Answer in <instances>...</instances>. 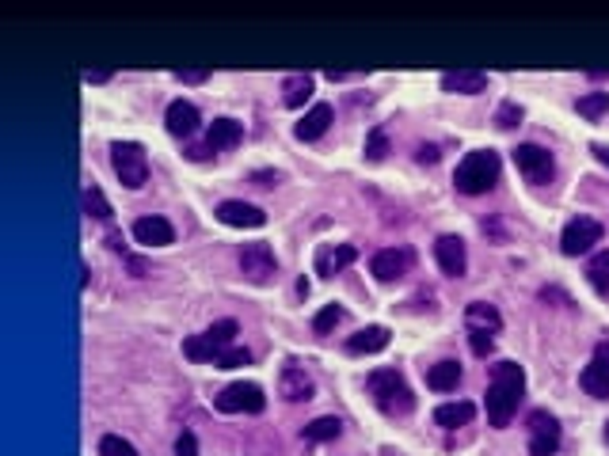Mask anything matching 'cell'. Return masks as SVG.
<instances>
[{
	"label": "cell",
	"instance_id": "obj_1",
	"mask_svg": "<svg viewBox=\"0 0 609 456\" xmlns=\"http://www.w3.org/2000/svg\"><path fill=\"white\" fill-rule=\"evenodd\" d=\"M522 388H526V373L522 365L514 361H499L492 369V384H487V422L502 430V426H510L518 403H522Z\"/></svg>",
	"mask_w": 609,
	"mask_h": 456
},
{
	"label": "cell",
	"instance_id": "obj_2",
	"mask_svg": "<svg viewBox=\"0 0 609 456\" xmlns=\"http://www.w3.org/2000/svg\"><path fill=\"white\" fill-rule=\"evenodd\" d=\"M453 182L461 194H487L499 182V152L492 148H472L468 156L457 164Z\"/></svg>",
	"mask_w": 609,
	"mask_h": 456
},
{
	"label": "cell",
	"instance_id": "obj_3",
	"mask_svg": "<svg viewBox=\"0 0 609 456\" xmlns=\"http://www.w3.org/2000/svg\"><path fill=\"white\" fill-rule=\"evenodd\" d=\"M365 388H370L373 403L385 410V415H407V410L416 407V395H411V388L404 384V376L396 369H373L370 380H365Z\"/></svg>",
	"mask_w": 609,
	"mask_h": 456
},
{
	"label": "cell",
	"instance_id": "obj_4",
	"mask_svg": "<svg viewBox=\"0 0 609 456\" xmlns=\"http://www.w3.org/2000/svg\"><path fill=\"white\" fill-rule=\"evenodd\" d=\"M111 167H115V175L126 190H142L149 182V156L137 141H115L111 145Z\"/></svg>",
	"mask_w": 609,
	"mask_h": 456
},
{
	"label": "cell",
	"instance_id": "obj_5",
	"mask_svg": "<svg viewBox=\"0 0 609 456\" xmlns=\"http://www.w3.org/2000/svg\"><path fill=\"white\" fill-rule=\"evenodd\" d=\"M236 339V319H218L213 327H206L202 334H191L187 342H183V354L191 361H218L228 346Z\"/></svg>",
	"mask_w": 609,
	"mask_h": 456
},
{
	"label": "cell",
	"instance_id": "obj_6",
	"mask_svg": "<svg viewBox=\"0 0 609 456\" xmlns=\"http://www.w3.org/2000/svg\"><path fill=\"white\" fill-rule=\"evenodd\" d=\"M213 407L225 410V415H259V410L267 407V395L259 384H252V380H236V384H228L218 392V400H213Z\"/></svg>",
	"mask_w": 609,
	"mask_h": 456
},
{
	"label": "cell",
	"instance_id": "obj_7",
	"mask_svg": "<svg viewBox=\"0 0 609 456\" xmlns=\"http://www.w3.org/2000/svg\"><path fill=\"white\" fill-rule=\"evenodd\" d=\"M514 167L526 175V182H533V187H545V182H553V152L541 148V145H518L514 148Z\"/></svg>",
	"mask_w": 609,
	"mask_h": 456
},
{
	"label": "cell",
	"instance_id": "obj_8",
	"mask_svg": "<svg viewBox=\"0 0 609 456\" xmlns=\"http://www.w3.org/2000/svg\"><path fill=\"white\" fill-rule=\"evenodd\" d=\"M594 243H602V224L594 217H575L563 224V236H560V251L563 255H587Z\"/></svg>",
	"mask_w": 609,
	"mask_h": 456
},
{
	"label": "cell",
	"instance_id": "obj_9",
	"mask_svg": "<svg viewBox=\"0 0 609 456\" xmlns=\"http://www.w3.org/2000/svg\"><path fill=\"white\" fill-rule=\"evenodd\" d=\"M560 449V422L548 410L529 415V456H553Z\"/></svg>",
	"mask_w": 609,
	"mask_h": 456
},
{
	"label": "cell",
	"instance_id": "obj_10",
	"mask_svg": "<svg viewBox=\"0 0 609 456\" xmlns=\"http://www.w3.org/2000/svg\"><path fill=\"white\" fill-rule=\"evenodd\" d=\"M240 270H244V278L255 282V285L270 282V274L279 270L270 243H244V248H240Z\"/></svg>",
	"mask_w": 609,
	"mask_h": 456
},
{
	"label": "cell",
	"instance_id": "obj_11",
	"mask_svg": "<svg viewBox=\"0 0 609 456\" xmlns=\"http://www.w3.org/2000/svg\"><path fill=\"white\" fill-rule=\"evenodd\" d=\"M434 258L442 274H450V278H461L468 270V251H465V240L461 236H438L434 240Z\"/></svg>",
	"mask_w": 609,
	"mask_h": 456
},
{
	"label": "cell",
	"instance_id": "obj_12",
	"mask_svg": "<svg viewBox=\"0 0 609 456\" xmlns=\"http://www.w3.org/2000/svg\"><path fill=\"white\" fill-rule=\"evenodd\" d=\"M355 258H358L355 243H324V248L316 251V274L320 278H335V274H343Z\"/></svg>",
	"mask_w": 609,
	"mask_h": 456
},
{
	"label": "cell",
	"instance_id": "obj_13",
	"mask_svg": "<svg viewBox=\"0 0 609 456\" xmlns=\"http://www.w3.org/2000/svg\"><path fill=\"white\" fill-rule=\"evenodd\" d=\"M133 240L145 243V248H167V243H176V228L167 217H137L133 221Z\"/></svg>",
	"mask_w": 609,
	"mask_h": 456
},
{
	"label": "cell",
	"instance_id": "obj_14",
	"mask_svg": "<svg viewBox=\"0 0 609 456\" xmlns=\"http://www.w3.org/2000/svg\"><path fill=\"white\" fill-rule=\"evenodd\" d=\"M218 221L228 224V228H259L267 221V213L259 206H248V202H236V198H228V202L218 206Z\"/></svg>",
	"mask_w": 609,
	"mask_h": 456
},
{
	"label": "cell",
	"instance_id": "obj_15",
	"mask_svg": "<svg viewBox=\"0 0 609 456\" xmlns=\"http://www.w3.org/2000/svg\"><path fill=\"white\" fill-rule=\"evenodd\" d=\"M407 266H411V255L396 251V248H385V251H377L370 258V270H373L377 282H400L404 274H407Z\"/></svg>",
	"mask_w": 609,
	"mask_h": 456
},
{
	"label": "cell",
	"instance_id": "obj_16",
	"mask_svg": "<svg viewBox=\"0 0 609 456\" xmlns=\"http://www.w3.org/2000/svg\"><path fill=\"white\" fill-rule=\"evenodd\" d=\"M279 395H282V400H289V403L313 400V380H309V373L297 369V365H286L282 376H279Z\"/></svg>",
	"mask_w": 609,
	"mask_h": 456
},
{
	"label": "cell",
	"instance_id": "obj_17",
	"mask_svg": "<svg viewBox=\"0 0 609 456\" xmlns=\"http://www.w3.org/2000/svg\"><path fill=\"white\" fill-rule=\"evenodd\" d=\"M244 141V126L236 118H213L210 130H206V148L218 152V148H236Z\"/></svg>",
	"mask_w": 609,
	"mask_h": 456
},
{
	"label": "cell",
	"instance_id": "obj_18",
	"mask_svg": "<svg viewBox=\"0 0 609 456\" xmlns=\"http://www.w3.org/2000/svg\"><path fill=\"white\" fill-rule=\"evenodd\" d=\"M164 122H167V133H176V137H191L194 130H198V106L194 103H187V99H176L172 106H167V114H164Z\"/></svg>",
	"mask_w": 609,
	"mask_h": 456
},
{
	"label": "cell",
	"instance_id": "obj_19",
	"mask_svg": "<svg viewBox=\"0 0 609 456\" xmlns=\"http://www.w3.org/2000/svg\"><path fill=\"white\" fill-rule=\"evenodd\" d=\"M442 88L453 96H476L487 88V76L480 69H457V72H442Z\"/></svg>",
	"mask_w": 609,
	"mask_h": 456
},
{
	"label": "cell",
	"instance_id": "obj_20",
	"mask_svg": "<svg viewBox=\"0 0 609 456\" xmlns=\"http://www.w3.org/2000/svg\"><path fill=\"white\" fill-rule=\"evenodd\" d=\"M389 346V327H362L358 334H350L347 339V354H381V350Z\"/></svg>",
	"mask_w": 609,
	"mask_h": 456
},
{
	"label": "cell",
	"instance_id": "obj_21",
	"mask_svg": "<svg viewBox=\"0 0 609 456\" xmlns=\"http://www.w3.org/2000/svg\"><path fill=\"white\" fill-rule=\"evenodd\" d=\"M328 126H331V106H328V103H316L313 111L294 126V133H297V141H316V137L328 133Z\"/></svg>",
	"mask_w": 609,
	"mask_h": 456
},
{
	"label": "cell",
	"instance_id": "obj_22",
	"mask_svg": "<svg viewBox=\"0 0 609 456\" xmlns=\"http://www.w3.org/2000/svg\"><path fill=\"white\" fill-rule=\"evenodd\" d=\"M465 324H468V331L495 334V331L502 327V316H499L495 304H487V300H472V304H468V312H465Z\"/></svg>",
	"mask_w": 609,
	"mask_h": 456
},
{
	"label": "cell",
	"instance_id": "obj_23",
	"mask_svg": "<svg viewBox=\"0 0 609 456\" xmlns=\"http://www.w3.org/2000/svg\"><path fill=\"white\" fill-rule=\"evenodd\" d=\"M313 96V76L309 72H289L282 80V103L289 106V111H297V106H304V99Z\"/></svg>",
	"mask_w": 609,
	"mask_h": 456
},
{
	"label": "cell",
	"instance_id": "obj_24",
	"mask_svg": "<svg viewBox=\"0 0 609 456\" xmlns=\"http://www.w3.org/2000/svg\"><path fill=\"white\" fill-rule=\"evenodd\" d=\"M579 384H583V392L590 395V400H609V369L598 361H590L583 373H579Z\"/></svg>",
	"mask_w": 609,
	"mask_h": 456
},
{
	"label": "cell",
	"instance_id": "obj_25",
	"mask_svg": "<svg viewBox=\"0 0 609 456\" xmlns=\"http://www.w3.org/2000/svg\"><path fill=\"white\" fill-rule=\"evenodd\" d=\"M457 380H461V365L450 361V358L426 369V388H434V392H453Z\"/></svg>",
	"mask_w": 609,
	"mask_h": 456
},
{
	"label": "cell",
	"instance_id": "obj_26",
	"mask_svg": "<svg viewBox=\"0 0 609 456\" xmlns=\"http://www.w3.org/2000/svg\"><path fill=\"white\" fill-rule=\"evenodd\" d=\"M472 418H476V407L472 403H442L434 410V422L442 430H457V426H468Z\"/></svg>",
	"mask_w": 609,
	"mask_h": 456
},
{
	"label": "cell",
	"instance_id": "obj_27",
	"mask_svg": "<svg viewBox=\"0 0 609 456\" xmlns=\"http://www.w3.org/2000/svg\"><path fill=\"white\" fill-rule=\"evenodd\" d=\"M301 434H304V441H313V445H316V441H335V437L343 434V422L335 418V415H324V418H313Z\"/></svg>",
	"mask_w": 609,
	"mask_h": 456
},
{
	"label": "cell",
	"instance_id": "obj_28",
	"mask_svg": "<svg viewBox=\"0 0 609 456\" xmlns=\"http://www.w3.org/2000/svg\"><path fill=\"white\" fill-rule=\"evenodd\" d=\"M587 282L594 285V293H609V251H598L587 263Z\"/></svg>",
	"mask_w": 609,
	"mask_h": 456
},
{
	"label": "cell",
	"instance_id": "obj_29",
	"mask_svg": "<svg viewBox=\"0 0 609 456\" xmlns=\"http://www.w3.org/2000/svg\"><path fill=\"white\" fill-rule=\"evenodd\" d=\"M84 213H88V217H96V221L111 217V202L103 198V190L96 187V182H88V187H84Z\"/></svg>",
	"mask_w": 609,
	"mask_h": 456
},
{
	"label": "cell",
	"instance_id": "obj_30",
	"mask_svg": "<svg viewBox=\"0 0 609 456\" xmlns=\"http://www.w3.org/2000/svg\"><path fill=\"white\" fill-rule=\"evenodd\" d=\"M575 106L583 118H602L609 111V91H587V96H579Z\"/></svg>",
	"mask_w": 609,
	"mask_h": 456
},
{
	"label": "cell",
	"instance_id": "obj_31",
	"mask_svg": "<svg viewBox=\"0 0 609 456\" xmlns=\"http://www.w3.org/2000/svg\"><path fill=\"white\" fill-rule=\"evenodd\" d=\"M385 152H389V133L377 126V130H370V137H365V160L377 164V160H385Z\"/></svg>",
	"mask_w": 609,
	"mask_h": 456
},
{
	"label": "cell",
	"instance_id": "obj_32",
	"mask_svg": "<svg viewBox=\"0 0 609 456\" xmlns=\"http://www.w3.org/2000/svg\"><path fill=\"white\" fill-rule=\"evenodd\" d=\"M339 319H343V308H339V304H324V308L313 316V331H316V334H328L335 324H339Z\"/></svg>",
	"mask_w": 609,
	"mask_h": 456
},
{
	"label": "cell",
	"instance_id": "obj_33",
	"mask_svg": "<svg viewBox=\"0 0 609 456\" xmlns=\"http://www.w3.org/2000/svg\"><path fill=\"white\" fill-rule=\"evenodd\" d=\"M99 456H137V449L130 445L126 437L107 434V437H99Z\"/></svg>",
	"mask_w": 609,
	"mask_h": 456
},
{
	"label": "cell",
	"instance_id": "obj_34",
	"mask_svg": "<svg viewBox=\"0 0 609 456\" xmlns=\"http://www.w3.org/2000/svg\"><path fill=\"white\" fill-rule=\"evenodd\" d=\"M518 122H522V106H518V103H502L499 111H495V126L499 130H514Z\"/></svg>",
	"mask_w": 609,
	"mask_h": 456
},
{
	"label": "cell",
	"instance_id": "obj_35",
	"mask_svg": "<svg viewBox=\"0 0 609 456\" xmlns=\"http://www.w3.org/2000/svg\"><path fill=\"white\" fill-rule=\"evenodd\" d=\"M248 361H252V354H248V350H240V346H228L225 354H221L218 361H213V365H218V369H236V365H248Z\"/></svg>",
	"mask_w": 609,
	"mask_h": 456
},
{
	"label": "cell",
	"instance_id": "obj_36",
	"mask_svg": "<svg viewBox=\"0 0 609 456\" xmlns=\"http://www.w3.org/2000/svg\"><path fill=\"white\" fill-rule=\"evenodd\" d=\"M468 346H472V354H476V358H487V354H492V334H484V331H468Z\"/></svg>",
	"mask_w": 609,
	"mask_h": 456
},
{
	"label": "cell",
	"instance_id": "obj_37",
	"mask_svg": "<svg viewBox=\"0 0 609 456\" xmlns=\"http://www.w3.org/2000/svg\"><path fill=\"white\" fill-rule=\"evenodd\" d=\"M176 456H198V437L191 430H183L176 437Z\"/></svg>",
	"mask_w": 609,
	"mask_h": 456
},
{
	"label": "cell",
	"instance_id": "obj_38",
	"mask_svg": "<svg viewBox=\"0 0 609 456\" xmlns=\"http://www.w3.org/2000/svg\"><path fill=\"white\" fill-rule=\"evenodd\" d=\"M176 76H179L183 84H202V80H206V69H179Z\"/></svg>",
	"mask_w": 609,
	"mask_h": 456
},
{
	"label": "cell",
	"instance_id": "obj_39",
	"mask_svg": "<svg viewBox=\"0 0 609 456\" xmlns=\"http://www.w3.org/2000/svg\"><path fill=\"white\" fill-rule=\"evenodd\" d=\"M416 156H419V164H434V160H438V148H434V145H419Z\"/></svg>",
	"mask_w": 609,
	"mask_h": 456
},
{
	"label": "cell",
	"instance_id": "obj_40",
	"mask_svg": "<svg viewBox=\"0 0 609 456\" xmlns=\"http://www.w3.org/2000/svg\"><path fill=\"white\" fill-rule=\"evenodd\" d=\"M594 361L609 369V342H598V346H594Z\"/></svg>",
	"mask_w": 609,
	"mask_h": 456
},
{
	"label": "cell",
	"instance_id": "obj_41",
	"mask_svg": "<svg viewBox=\"0 0 609 456\" xmlns=\"http://www.w3.org/2000/svg\"><path fill=\"white\" fill-rule=\"evenodd\" d=\"M107 76H111L107 69H88V72H84V80H88V84H103Z\"/></svg>",
	"mask_w": 609,
	"mask_h": 456
},
{
	"label": "cell",
	"instance_id": "obj_42",
	"mask_svg": "<svg viewBox=\"0 0 609 456\" xmlns=\"http://www.w3.org/2000/svg\"><path fill=\"white\" fill-rule=\"evenodd\" d=\"M594 156H598L602 164H609V148H605V145H594Z\"/></svg>",
	"mask_w": 609,
	"mask_h": 456
},
{
	"label": "cell",
	"instance_id": "obj_43",
	"mask_svg": "<svg viewBox=\"0 0 609 456\" xmlns=\"http://www.w3.org/2000/svg\"><path fill=\"white\" fill-rule=\"evenodd\" d=\"M605 445H609V422H605Z\"/></svg>",
	"mask_w": 609,
	"mask_h": 456
}]
</instances>
